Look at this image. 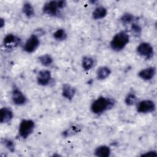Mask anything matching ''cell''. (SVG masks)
<instances>
[{
	"label": "cell",
	"instance_id": "cell-1",
	"mask_svg": "<svg viewBox=\"0 0 157 157\" xmlns=\"http://www.w3.org/2000/svg\"><path fill=\"white\" fill-rule=\"evenodd\" d=\"M115 102L110 98L100 96L94 100L91 105V111L96 115L101 114L113 107Z\"/></svg>",
	"mask_w": 157,
	"mask_h": 157
},
{
	"label": "cell",
	"instance_id": "cell-2",
	"mask_svg": "<svg viewBox=\"0 0 157 157\" xmlns=\"http://www.w3.org/2000/svg\"><path fill=\"white\" fill-rule=\"evenodd\" d=\"M129 42V36L125 31H120L113 37L110 45L111 48L115 52L123 50Z\"/></svg>",
	"mask_w": 157,
	"mask_h": 157
},
{
	"label": "cell",
	"instance_id": "cell-3",
	"mask_svg": "<svg viewBox=\"0 0 157 157\" xmlns=\"http://www.w3.org/2000/svg\"><path fill=\"white\" fill-rule=\"evenodd\" d=\"M35 128V123L30 119L23 120L19 125L18 134L23 139H27L33 132Z\"/></svg>",
	"mask_w": 157,
	"mask_h": 157
},
{
	"label": "cell",
	"instance_id": "cell-4",
	"mask_svg": "<svg viewBox=\"0 0 157 157\" xmlns=\"http://www.w3.org/2000/svg\"><path fill=\"white\" fill-rule=\"evenodd\" d=\"M61 8L58 1H50L46 2L42 8L43 13L51 17H57L59 14Z\"/></svg>",
	"mask_w": 157,
	"mask_h": 157
},
{
	"label": "cell",
	"instance_id": "cell-5",
	"mask_svg": "<svg viewBox=\"0 0 157 157\" xmlns=\"http://www.w3.org/2000/svg\"><path fill=\"white\" fill-rule=\"evenodd\" d=\"M155 102L150 99H144L139 101L136 107L137 112L140 113H148L155 110Z\"/></svg>",
	"mask_w": 157,
	"mask_h": 157
},
{
	"label": "cell",
	"instance_id": "cell-6",
	"mask_svg": "<svg viewBox=\"0 0 157 157\" xmlns=\"http://www.w3.org/2000/svg\"><path fill=\"white\" fill-rule=\"evenodd\" d=\"M137 53L146 59H150L154 55L153 48L151 45L146 42L140 43L137 47Z\"/></svg>",
	"mask_w": 157,
	"mask_h": 157
},
{
	"label": "cell",
	"instance_id": "cell-7",
	"mask_svg": "<svg viewBox=\"0 0 157 157\" xmlns=\"http://www.w3.org/2000/svg\"><path fill=\"white\" fill-rule=\"evenodd\" d=\"M40 45V40L39 37L36 34L31 35L26 41L23 50L28 53H32L35 52Z\"/></svg>",
	"mask_w": 157,
	"mask_h": 157
},
{
	"label": "cell",
	"instance_id": "cell-8",
	"mask_svg": "<svg viewBox=\"0 0 157 157\" xmlns=\"http://www.w3.org/2000/svg\"><path fill=\"white\" fill-rule=\"evenodd\" d=\"M11 98L13 103L17 105H25L27 102V98L25 95L17 88L13 89Z\"/></svg>",
	"mask_w": 157,
	"mask_h": 157
},
{
	"label": "cell",
	"instance_id": "cell-9",
	"mask_svg": "<svg viewBox=\"0 0 157 157\" xmlns=\"http://www.w3.org/2000/svg\"><path fill=\"white\" fill-rule=\"evenodd\" d=\"M52 74L48 70L40 71L37 76V82L39 85L47 86L52 81Z\"/></svg>",
	"mask_w": 157,
	"mask_h": 157
},
{
	"label": "cell",
	"instance_id": "cell-10",
	"mask_svg": "<svg viewBox=\"0 0 157 157\" xmlns=\"http://www.w3.org/2000/svg\"><path fill=\"white\" fill-rule=\"evenodd\" d=\"M20 43V39L12 34L6 35L3 40V45L7 49H12L15 48Z\"/></svg>",
	"mask_w": 157,
	"mask_h": 157
},
{
	"label": "cell",
	"instance_id": "cell-11",
	"mask_svg": "<svg viewBox=\"0 0 157 157\" xmlns=\"http://www.w3.org/2000/svg\"><path fill=\"white\" fill-rule=\"evenodd\" d=\"M156 74V69L155 67H148L140 71L138 73L139 77L145 81L151 80Z\"/></svg>",
	"mask_w": 157,
	"mask_h": 157
},
{
	"label": "cell",
	"instance_id": "cell-12",
	"mask_svg": "<svg viewBox=\"0 0 157 157\" xmlns=\"http://www.w3.org/2000/svg\"><path fill=\"white\" fill-rule=\"evenodd\" d=\"M13 117L12 110L9 107H2L0 110V122L1 123H7L10 122Z\"/></svg>",
	"mask_w": 157,
	"mask_h": 157
},
{
	"label": "cell",
	"instance_id": "cell-13",
	"mask_svg": "<svg viewBox=\"0 0 157 157\" xmlns=\"http://www.w3.org/2000/svg\"><path fill=\"white\" fill-rule=\"evenodd\" d=\"M61 93L64 98L67 100L71 101L75 96L76 93V88L69 84L66 83L63 85Z\"/></svg>",
	"mask_w": 157,
	"mask_h": 157
},
{
	"label": "cell",
	"instance_id": "cell-14",
	"mask_svg": "<svg viewBox=\"0 0 157 157\" xmlns=\"http://www.w3.org/2000/svg\"><path fill=\"white\" fill-rule=\"evenodd\" d=\"M94 153L98 157H109L110 155L111 150L109 147L102 145L96 147Z\"/></svg>",
	"mask_w": 157,
	"mask_h": 157
},
{
	"label": "cell",
	"instance_id": "cell-15",
	"mask_svg": "<svg viewBox=\"0 0 157 157\" xmlns=\"http://www.w3.org/2000/svg\"><path fill=\"white\" fill-rule=\"evenodd\" d=\"M111 74V70L107 66H101L96 71V77L98 80H103L108 78Z\"/></svg>",
	"mask_w": 157,
	"mask_h": 157
},
{
	"label": "cell",
	"instance_id": "cell-16",
	"mask_svg": "<svg viewBox=\"0 0 157 157\" xmlns=\"http://www.w3.org/2000/svg\"><path fill=\"white\" fill-rule=\"evenodd\" d=\"M107 14V10L103 6L96 7L92 13L93 18L94 20L102 19L106 17Z\"/></svg>",
	"mask_w": 157,
	"mask_h": 157
},
{
	"label": "cell",
	"instance_id": "cell-17",
	"mask_svg": "<svg viewBox=\"0 0 157 157\" xmlns=\"http://www.w3.org/2000/svg\"><path fill=\"white\" fill-rule=\"evenodd\" d=\"M23 13L25 15V16L29 18H32L35 15V12L33 6L29 2H25L22 7Z\"/></svg>",
	"mask_w": 157,
	"mask_h": 157
},
{
	"label": "cell",
	"instance_id": "cell-18",
	"mask_svg": "<svg viewBox=\"0 0 157 157\" xmlns=\"http://www.w3.org/2000/svg\"><path fill=\"white\" fill-rule=\"evenodd\" d=\"M39 63L45 67H48L51 66L53 62V58L49 54H44L39 56L38 58Z\"/></svg>",
	"mask_w": 157,
	"mask_h": 157
},
{
	"label": "cell",
	"instance_id": "cell-19",
	"mask_svg": "<svg viewBox=\"0 0 157 157\" xmlns=\"http://www.w3.org/2000/svg\"><path fill=\"white\" fill-rule=\"evenodd\" d=\"M94 64V61L93 58L90 56H85L82 61V67L85 71H90L93 68Z\"/></svg>",
	"mask_w": 157,
	"mask_h": 157
},
{
	"label": "cell",
	"instance_id": "cell-20",
	"mask_svg": "<svg viewBox=\"0 0 157 157\" xmlns=\"http://www.w3.org/2000/svg\"><path fill=\"white\" fill-rule=\"evenodd\" d=\"M53 36L55 39L58 41H63L67 38V33L66 31L62 28L58 29L55 32H54Z\"/></svg>",
	"mask_w": 157,
	"mask_h": 157
},
{
	"label": "cell",
	"instance_id": "cell-21",
	"mask_svg": "<svg viewBox=\"0 0 157 157\" xmlns=\"http://www.w3.org/2000/svg\"><path fill=\"white\" fill-rule=\"evenodd\" d=\"M135 19L133 14L130 13H125L120 18V21L123 25H126L130 23H132Z\"/></svg>",
	"mask_w": 157,
	"mask_h": 157
},
{
	"label": "cell",
	"instance_id": "cell-22",
	"mask_svg": "<svg viewBox=\"0 0 157 157\" xmlns=\"http://www.w3.org/2000/svg\"><path fill=\"white\" fill-rule=\"evenodd\" d=\"M80 131V128L79 126H72L71 127H69L65 131H64L63 133V136L67 137L73 136L75 134L78 133Z\"/></svg>",
	"mask_w": 157,
	"mask_h": 157
},
{
	"label": "cell",
	"instance_id": "cell-23",
	"mask_svg": "<svg viewBox=\"0 0 157 157\" xmlns=\"http://www.w3.org/2000/svg\"><path fill=\"white\" fill-rule=\"evenodd\" d=\"M137 101V97L134 93H129L125 98L124 102L128 106L134 105Z\"/></svg>",
	"mask_w": 157,
	"mask_h": 157
},
{
	"label": "cell",
	"instance_id": "cell-24",
	"mask_svg": "<svg viewBox=\"0 0 157 157\" xmlns=\"http://www.w3.org/2000/svg\"><path fill=\"white\" fill-rule=\"evenodd\" d=\"M2 143L4 144V145L6 147V148H7L10 151L14 152L15 151V144L13 141H12L9 139H4L2 140Z\"/></svg>",
	"mask_w": 157,
	"mask_h": 157
},
{
	"label": "cell",
	"instance_id": "cell-25",
	"mask_svg": "<svg viewBox=\"0 0 157 157\" xmlns=\"http://www.w3.org/2000/svg\"><path fill=\"white\" fill-rule=\"evenodd\" d=\"M131 30L133 32V33L137 36L140 35V34L142 33L141 27L139 25H137L136 23H132L131 25Z\"/></svg>",
	"mask_w": 157,
	"mask_h": 157
},
{
	"label": "cell",
	"instance_id": "cell-26",
	"mask_svg": "<svg viewBox=\"0 0 157 157\" xmlns=\"http://www.w3.org/2000/svg\"><path fill=\"white\" fill-rule=\"evenodd\" d=\"M142 156H156L157 153L156 151H147L143 154H142Z\"/></svg>",
	"mask_w": 157,
	"mask_h": 157
},
{
	"label": "cell",
	"instance_id": "cell-27",
	"mask_svg": "<svg viewBox=\"0 0 157 157\" xmlns=\"http://www.w3.org/2000/svg\"><path fill=\"white\" fill-rule=\"evenodd\" d=\"M4 25H5V20L2 18H1V20H0V27H1V28H2L3 26H4Z\"/></svg>",
	"mask_w": 157,
	"mask_h": 157
}]
</instances>
